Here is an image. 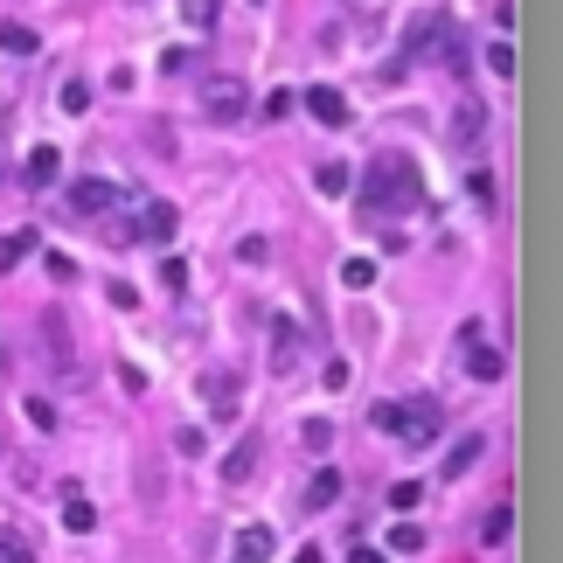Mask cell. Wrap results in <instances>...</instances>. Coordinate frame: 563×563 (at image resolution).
Instances as JSON below:
<instances>
[{
	"label": "cell",
	"instance_id": "obj_1",
	"mask_svg": "<svg viewBox=\"0 0 563 563\" xmlns=\"http://www.w3.org/2000/svg\"><path fill=\"white\" fill-rule=\"evenodd\" d=\"M424 202V174H418V160L411 153H376L369 160V216L383 209V216H404V209H418Z\"/></svg>",
	"mask_w": 563,
	"mask_h": 563
},
{
	"label": "cell",
	"instance_id": "obj_2",
	"mask_svg": "<svg viewBox=\"0 0 563 563\" xmlns=\"http://www.w3.org/2000/svg\"><path fill=\"white\" fill-rule=\"evenodd\" d=\"M244 112H251V84L244 77H209L202 84V119L209 126H244Z\"/></svg>",
	"mask_w": 563,
	"mask_h": 563
},
{
	"label": "cell",
	"instance_id": "obj_3",
	"mask_svg": "<svg viewBox=\"0 0 563 563\" xmlns=\"http://www.w3.org/2000/svg\"><path fill=\"white\" fill-rule=\"evenodd\" d=\"M126 223H133V244H174V202L160 195H126Z\"/></svg>",
	"mask_w": 563,
	"mask_h": 563
},
{
	"label": "cell",
	"instance_id": "obj_4",
	"mask_svg": "<svg viewBox=\"0 0 563 563\" xmlns=\"http://www.w3.org/2000/svg\"><path fill=\"white\" fill-rule=\"evenodd\" d=\"M195 390H202L209 418L230 424V418H237V397H244V369H237V362H216V369H202V383H195Z\"/></svg>",
	"mask_w": 563,
	"mask_h": 563
},
{
	"label": "cell",
	"instance_id": "obj_5",
	"mask_svg": "<svg viewBox=\"0 0 563 563\" xmlns=\"http://www.w3.org/2000/svg\"><path fill=\"white\" fill-rule=\"evenodd\" d=\"M42 341H49L42 355H49V362H56V369H63L70 383H84V362H77V334H70V313H63V306H49V313H42Z\"/></svg>",
	"mask_w": 563,
	"mask_h": 563
},
{
	"label": "cell",
	"instance_id": "obj_6",
	"mask_svg": "<svg viewBox=\"0 0 563 563\" xmlns=\"http://www.w3.org/2000/svg\"><path fill=\"white\" fill-rule=\"evenodd\" d=\"M265 341H272V376H292V369L306 362V348H313V341H306V327H299V320H285V313L265 320Z\"/></svg>",
	"mask_w": 563,
	"mask_h": 563
},
{
	"label": "cell",
	"instance_id": "obj_7",
	"mask_svg": "<svg viewBox=\"0 0 563 563\" xmlns=\"http://www.w3.org/2000/svg\"><path fill=\"white\" fill-rule=\"evenodd\" d=\"M119 202H126V188H119V181H105V174L70 181V209H77V216H112Z\"/></svg>",
	"mask_w": 563,
	"mask_h": 563
},
{
	"label": "cell",
	"instance_id": "obj_8",
	"mask_svg": "<svg viewBox=\"0 0 563 563\" xmlns=\"http://www.w3.org/2000/svg\"><path fill=\"white\" fill-rule=\"evenodd\" d=\"M438 431H445V404H438V397H404V431H397V438L431 445Z\"/></svg>",
	"mask_w": 563,
	"mask_h": 563
},
{
	"label": "cell",
	"instance_id": "obj_9",
	"mask_svg": "<svg viewBox=\"0 0 563 563\" xmlns=\"http://www.w3.org/2000/svg\"><path fill=\"white\" fill-rule=\"evenodd\" d=\"M459 341H466V376L494 383V376H501V348H480V320H466V327H459Z\"/></svg>",
	"mask_w": 563,
	"mask_h": 563
},
{
	"label": "cell",
	"instance_id": "obj_10",
	"mask_svg": "<svg viewBox=\"0 0 563 563\" xmlns=\"http://www.w3.org/2000/svg\"><path fill=\"white\" fill-rule=\"evenodd\" d=\"M258 452H265V438H258V431H251V438H237V445H230V459L216 466V473H223V487H244V480L258 473Z\"/></svg>",
	"mask_w": 563,
	"mask_h": 563
},
{
	"label": "cell",
	"instance_id": "obj_11",
	"mask_svg": "<svg viewBox=\"0 0 563 563\" xmlns=\"http://www.w3.org/2000/svg\"><path fill=\"white\" fill-rule=\"evenodd\" d=\"M306 112H313L320 126H334V133L348 126V98H341L334 84H313V91H306Z\"/></svg>",
	"mask_w": 563,
	"mask_h": 563
},
{
	"label": "cell",
	"instance_id": "obj_12",
	"mask_svg": "<svg viewBox=\"0 0 563 563\" xmlns=\"http://www.w3.org/2000/svg\"><path fill=\"white\" fill-rule=\"evenodd\" d=\"M480 452H487V431H466V438L438 459V473H445V480H459V473H473V459H480Z\"/></svg>",
	"mask_w": 563,
	"mask_h": 563
},
{
	"label": "cell",
	"instance_id": "obj_13",
	"mask_svg": "<svg viewBox=\"0 0 563 563\" xmlns=\"http://www.w3.org/2000/svg\"><path fill=\"white\" fill-rule=\"evenodd\" d=\"M272 550H279V536H272L265 522H251V529L237 536V563H272Z\"/></svg>",
	"mask_w": 563,
	"mask_h": 563
},
{
	"label": "cell",
	"instance_id": "obj_14",
	"mask_svg": "<svg viewBox=\"0 0 563 563\" xmlns=\"http://www.w3.org/2000/svg\"><path fill=\"white\" fill-rule=\"evenodd\" d=\"M56 174H63V153H56V146H35V153H28V167H21V181H28V188H49Z\"/></svg>",
	"mask_w": 563,
	"mask_h": 563
},
{
	"label": "cell",
	"instance_id": "obj_15",
	"mask_svg": "<svg viewBox=\"0 0 563 563\" xmlns=\"http://www.w3.org/2000/svg\"><path fill=\"white\" fill-rule=\"evenodd\" d=\"M63 529H70V536H91V529H98V508H91L77 487L63 494Z\"/></svg>",
	"mask_w": 563,
	"mask_h": 563
},
{
	"label": "cell",
	"instance_id": "obj_16",
	"mask_svg": "<svg viewBox=\"0 0 563 563\" xmlns=\"http://www.w3.org/2000/svg\"><path fill=\"white\" fill-rule=\"evenodd\" d=\"M508 536H515V508L501 501V508H487V515H480V543H487V550H501Z\"/></svg>",
	"mask_w": 563,
	"mask_h": 563
},
{
	"label": "cell",
	"instance_id": "obj_17",
	"mask_svg": "<svg viewBox=\"0 0 563 563\" xmlns=\"http://www.w3.org/2000/svg\"><path fill=\"white\" fill-rule=\"evenodd\" d=\"M480 126H487V112H480V105L466 98V105L452 112V146H480Z\"/></svg>",
	"mask_w": 563,
	"mask_h": 563
},
{
	"label": "cell",
	"instance_id": "obj_18",
	"mask_svg": "<svg viewBox=\"0 0 563 563\" xmlns=\"http://www.w3.org/2000/svg\"><path fill=\"white\" fill-rule=\"evenodd\" d=\"M0 49H7V56H35V49H42V35H35L28 21H0Z\"/></svg>",
	"mask_w": 563,
	"mask_h": 563
},
{
	"label": "cell",
	"instance_id": "obj_19",
	"mask_svg": "<svg viewBox=\"0 0 563 563\" xmlns=\"http://www.w3.org/2000/svg\"><path fill=\"white\" fill-rule=\"evenodd\" d=\"M348 181H355V174H348V160H320V174H313V188H320L327 202H341V195H348Z\"/></svg>",
	"mask_w": 563,
	"mask_h": 563
},
{
	"label": "cell",
	"instance_id": "obj_20",
	"mask_svg": "<svg viewBox=\"0 0 563 563\" xmlns=\"http://www.w3.org/2000/svg\"><path fill=\"white\" fill-rule=\"evenodd\" d=\"M35 244H42L35 230H7V237H0V272H14V265H21V258L35 251Z\"/></svg>",
	"mask_w": 563,
	"mask_h": 563
},
{
	"label": "cell",
	"instance_id": "obj_21",
	"mask_svg": "<svg viewBox=\"0 0 563 563\" xmlns=\"http://www.w3.org/2000/svg\"><path fill=\"white\" fill-rule=\"evenodd\" d=\"M424 550V522H397L390 529V557H418Z\"/></svg>",
	"mask_w": 563,
	"mask_h": 563
},
{
	"label": "cell",
	"instance_id": "obj_22",
	"mask_svg": "<svg viewBox=\"0 0 563 563\" xmlns=\"http://www.w3.org/2000/svg\"><path fill=\"white\" fill-rule=\"evenodd\" d=\"M334 494H341V473H334V466H320V473L306 480V501H313V508H327Z\"/></svg>",
	"mask_w": 563,
	"mask_h": 563
},
{
	"label": "cell",
	"instance_id": "obj_23",
	"mask_svg": "<svg viewBox=\"0 0 563 563\" xmlns=\"http://www.w3.org/2000/svg\"><path fill=\"white\" fill-rule=\"evenodd\" d=\"M0 563H35V550H28L21 529H0Z\"/></svg>",
	"mask_w": 563,
	"mask_h": 563
},
{
	"label": "cell",
	"instance_id": "obj_24",
	"mask_svg": "<svg viewBox=\"0 0 563 563\" xmlns=\"http://www.w3.org/2000/svg\"><path fill=\"white\" fill-rule=\"evenodd\" d=\"M216 14H223L216 0H181V21H188V28H216Z\"/></svg>",
	"mask_w": 563,
	"mask_h": 563
},
{
	"label": "cell",
	"instance_id": "obj_25",
	"mask_svg": "<svg viewBox=\"0 0 563 563\" xmlns=\"http://www.w3.org/2000/svg\"><path fill=\"white\" fill-rule=\"evenodd\" d=\"M299 438H306V452H327V445H334V424H327V418H306V424H299Z\"/></svg>",
	"mask_w": 563,
	"mask_h": 563
},
{
	"label": "cell",
	"instance_id": "obj_26",
	"mask_svg": "<svg viewBox=\"0 0 563 563\" xmlns=\"http://www.w3.org/2000/svg\"><path fill=\"white\" fill-rule=\"evenodd\" d=\"M56 98H63V112H91V84H84V77H70Z\"/></svg>",
	"mask_w": 563,
	"mask_h": 563
},
{
	"label": "cell",
	"instance_id": "obj_27",
	"mask_svg": "<svg viewBox=\"0 0 563 563\" xmlns=\"http://www.w3.org/2000/svg\"><path fill=\"white\" fill-rule=\"evenodd\" d=\"M341 285H355V292L376 285V265H369V258H348V265H341Z\"/></svg>",
	"mask_w": 563,
	"mask_h": 563
},
{
	"label": "cell",
	"instance_id": "obj_28",
	"mask_svg": "<svg viewBox=\"0 0 563 563\" xmlns=\"http://www.w3.org/2000/svg\"><path fill=\"white\" fill-rule=\"evenodd\" d=\"M487 70H494V77H515V42H494V49H487Z\"/></svg>",
	"mask_w": 563,
	"mask_h": 563
},
{
	"label": "cell",
	"instance_id": "obj_29",
	"mask_svg": "<svg viewBox=\"0 0 563 563\" xmlns=\"http://www.w3.org/2000/svg\"><path fill=\"white\" fill-rule=\"evenodd\" d=\"M105 244H112V251H133V223H126V216H105Z\"/></svg>",
	"mask_w": 563,
	"mask_h": 563
},
{
	"label": "cell",
	"instance_id": "obj_30",
	"mask_svg": "<svg viewBox=\"0 0 563 563\" xmlns=\"http://www.w3.org/2000/svg\"><path fill=\"white\" fill-rule=\"evenodd\" d=\"M418 501H424L418 480H397V487H390V508H397V515H404V508H418Z\"/></svg>",
	"mask_w": 563,
	"mask_h": 563
},
{
	"label": "cell",
	"instance_id": "obj_31",
	"mask_svg": "<svg viewBox=\"0 0 563 563\" xmlns=\"http://www.w3.org/2000/svg\"><path fill=\"white\" fill-rule=\"evenodd\" d=\"M369 424H376V431H404V404H376Z\"/></svg>",
	"mask_w": 563,
	"mask_h": 563
},
{
	"label": "cell",
	"instance_id": "obj_32",
	"mask_svg": "<svg viewBox=\"0 0 563 563\" xmlns=\"http://www.w3.org/2000/svg\"><path fill=\"white\" fill-rule=\"evenodd\" d=\"M487 14H494V28H501V42H508V28H515V14H522V7H515V0H494Z\"/></svg>",
	"mask_w": 563,
	"mask_h": 563
},
{
	"label": "cell",
	"instance_id": "obj_33",
	"mask_svg": "<svg viewBox=\"0 0 563 563\" xmlns=\"http://www.w3.org/2000/svg\"><path fill=\"white\" fill-rule=\"evenodd\" d=\"M105 292H112V306H119V313H133V306H140V285H126V279L105 285Z\"/></svg>",
	"mask_w": 563,
	"mask_h": 563
},
{
	"label": "cell",
	"instance_id": "obj_34",
	"mask_svg": "<svg viewBox=\"0 0 563 563\" xmlns=\"http://www.w3.org/2000/svg\"><path fill=\"white\" fill-rule=\"evenodd\" d=\"M28 424H35V431H56V404L35 397V404H28Z\"/></svg>",
	"mask_w": 563,
	"mask_h": 563
},
{
	"label": "cell",
	"instance_id": "obj_35",
	"mask_svg": "<svg viewBox=\"0 0 563 563\" xmlns=\"http://www.w3.org/2000/svg\"><path fill=\"white\" fill-rule=\"evenodd\" d=\"M292 112V91H265V119H285Z\"/></svg>",
	"mask_w": 563,
	"mask_h": 563
},
{
	"label": "cell",
	"instance_id": "obj_36",
	"mask_svg": "<svg viewBox=\"0 0 563 563\" xmlns=\"http://www.w3.org/2000/svg\"><path fill=\"white\" fill-rule=\"evenodd\" d=\"M348 563H390V557H383V550H369V543H362V550H355V557H348Z\"/></svg>",
	"mask_w": 563,
	"mask_h": 563
},
{
	"label": "cell",
	"instance_id": "obj_37",
	"mask_svg": "<svg viewBox=\"0 0 563 563\" xmlns=\"http://www.w3.org/2000/svg\"><path fill=\"white\" fill-rule=\"evenodd\" d=\"M292 563H320V543H306V550H299V557H292Z\"/></svg>",
	"mask_w": 563,
	"mask_h": 563
},
{
	"label": "cell",
	"instance_id": "obj_38",
	"mask_svg": "<svg viewBox=\"0 0 563 563\" xmlns=\"http://www.w3.org/2000/svg\"><path fill=\"white\" fill-rule=\"evenodd\" d=\"M0 376H7V348H0Z\"/></svg>",
	"mask_w": 563,
	"mask_h": 563
}]
</instances>
